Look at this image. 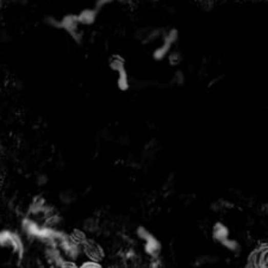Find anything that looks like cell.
I'll return each instance as SVG.
<instances>
[{
  "instance_id": "6da1fadb",
  "label": "cell",
  "mask_w": 268,
  "mask_h": 268,
  "mask_svg": "<svg viewBox=\"0 0 268 268\" xmlns=\"http://www.w3.org/2000/svg\"><path fill=\"white\" fill-rule=\"evenodd\" d=\"M83 254L86 256L87 260L91 261L101 262L105 259V251L101 247V244H99L94 238H87L85 243L83 244Z\"/></svg>"
},
{
  "instance_id": "7a4b0ae2",
  "label": "cell",
  "mask_w": 268,
  "mask_h": 268,
  "mask_svg": "<svg viewBox=\"0 0 268 268\" xmlns=\"http://www.w3.org/2000/svg\"><path fill=\"white\" fill-rule=\"evenodd\" d=\"M79 22L76 14H67L60 20V29H64L69 35L79 31Z\"/></svg>"
},
{
  "instance_id": "3957f363",
  "label": "cell",
  "mask_w": 268,
  "mask_h": 268,
  "mask_svg": "<svg viewBox=\"0 0 268 268\" xmlns=\"http://www.w3.org/2000/svg\"><path fill=\"white\" fill-rule=\"evenodd\" d=\"M97 14L98 10L86 9L83 10L79 14H76V17H78V22L80 25H92L95 22V19H97Z\"/></svg>"
},
{
  "instance_id": "277c9868",
  "label": "cell",
  "mask_w": 268,
  "mask_h": 268,
  "mask_svg": "<svg viewBox=\"0 0 268 268\" xmlns=\"http://www.w3.org/2000/svg\"><path fill=\"white\" fill-rule=\"evenodd\" d=\"M212 237L219 242V243H222L226 238H229V230H228V228L223 223H216L214 228H212Z\"/></svg>"
},
{
  "instance_id": "5b68a950",
  "label": "cell",
  "mask_w": 268,
  "mask_h": 268,
  "mask_svg": "<svg viewBox=\"0 0 268 268\" xmlns=\"http://www.w3.org/2000/svg\"><path fill=\"white\" fill-rule=\"evenodd\" d=\"M68 237H69V240L73 242V243L79 245V247H83V244L85 243L87 238H89L86 235V231H84L81 229H74L71 234L68 235Z\"/></svg>"
},
{
  "instance_id": "8992f818",
  "label": "cell",
  "mask_w": 268,
  "mask_h": 268,
  "mask_svg": "<svg viewBox=\"0 0 268 268\" xmlns=\"http://www.w3.org/2000/svg\"><path fill=\"white\" fill-rule=\"evenodd\" d=\"M171 48H172L171 45H168V43L163 42L162 46L159 47V48H156V49L154 50V53H153L154 60H155V61H162L163 58L171 53Z\"/></svg>"
},
{
  "instance_id": "52a82bcc",
  "label": "cell",
  "mask_w": 268,
  "mask_h": 268,
  "mask_svg": "<svg viewBox=\"0 0 268 268\" xmlns=\"http://www.w3.org/2000/svg\"><path fill=\"white\" fill-rule=\"evenodd\" d=\"M118 73V79H117V86L120 91H128L129 90V78H128V73L126 68H122Z\"/></svg>"
},
{
  "instance_id": "ba28073f",
  "label": "cell",
  "mask_w": 268,
  "mask_h": 268,
  "mask_svg": "<svg viewBox=\"0 0 268 268\" xmlns=\"http://www.w3.org/2000/svg\"><path fill=\"white\" fill-rule=\"evenodd\" d=\"M110 68H111L112 71L118 72L122 68H126V61H124V58L119 56V55H115V56H112L111 60H110Z\"/></svg>"
},
{
  "instance_id": "9c48e42d",
  "label": "cell",
  "mask_w": 268,
  "mask_h": 268,
  "mask_svg": "<svg viewBox=\"0 0 268 268\" xmlns=\"http://www.w3.org/2000/svg\"><path fill=\"white\" fill-rule=\"evenodd\" d=\"M178 36H179V34H178L177 29H172V30L168 31L166 35H163V42L173 46L174 43L178 41Z\"/></svg>"
},
{
  "instance_id": "30bf717a",
  "label": "cell",
  "mask_w": 268,
  "mask_h": 268,
  "mask_svg": "<svg viewBox=\"0 0 268 268\" xmlns=\"http://www.w3.org/2000/svg\"><path fill=\"white\" fill-rule=\"evenodd\" d=\"M168 56V62H170L171 66H178L180 65V62L182 61V57H181V54L179 53V51H172L167 55Z\"/></svg>"
},
{
  "instance_id": "8fae6325",
  "label": "cell",
  "mask_w": 268,
  "mask_h": 268,
  "mask_svg": "<svg viewBox=\"0 0 268 268\" xmlns=\"http://www.w3.org/2000/svg\"><path fill=\"white\" fill-rule=\"evenodd\" d=\"M75 198H76V194L74 191H72V190L65 191L61 196V199L64 203H72V201L75 200Z\"/></svg>"
},
{
  "instance_id": "7c38bea8",
  "label": "cell",
  "mask_w": 268,
  "mask_h": 268,
  "mask_svg": "<svg viewBox=\"0 0 268 268\" xmlns=\"http://www.w3.org/2000/svg\"><path fill=\"white\" fill-rule=\"evenodd\" d=\"M98 228L99 223L95 218H90L85 222V231H92L93 233V231L98 230Z\"/></svg>"
},
{
  "instance_id": "4fadbf2b",
  "label": "cell",
  "mask_w": 268,
  "mask_h": 268,
  "mask_svg": "<svg viewBox=\"0 0 268 268\" xmlns=\"http://www.w3.org/2000/svg\"><path fill=\"white\" fill-rule=\"evenodd\" d=\"M79 268H104V266L101 265V262L86 260V261H84L81 265H79Z\"/></svg>"
},
{
  "instance_id": "5bb4252c",
  "label": "cell",
  "mask_w": 268,
  "mask_h": 268,
  "mask_svg": "<svg viewBox=\"0 0 268 268\" xmlns=\"http://www.w3.org/2000/svg\"><path fill=\"white\" fill-rule=\"evenodd\" d=\"M57 268H79V265L76 263V261H74V260L65 259L64 261L58 265Z\"/></svg>"
},
{
  "instance_id": "9a60e30c",
  "label": "cell",
  "mask_w": 268,
  "mask_h": 268,
  "mask_svg": "<svg viewBox=\"0 0 268 268\" xmlns=\"http://www.w3.org/2000/svg\"><path fill=\"white\" fill-rule=\"evenodd\" d=\"M161 35V31L160 30H154L152 34H149L148 36H147V39H145L143 41V43H149V42H153L154 39H156L159 36Z\"/></svg>"
},
{
  "instance_id": "2e32d148",
  "label": "cell",
  "mask_w": 268,
  "mask_h": 268,
  "mask_svg": "<svg viewBox=\"0 0 268 268\" xmlns=\"http://www.w3.org/2000/svg\"><path fill=\"white\" fill-rule=\"evenodd\" d=\"M46 23L48 25H50V27H53V28L60 29V20L55 19V18H53V17H47L46 18Z\"/></svg>"
},
{
  "instance_id": "e0dca14e",
  "label": "cell",
  "mask_w": 268,
  "mask_h": 268,
  "mask_svg": "<svg viewBox=\"0 0 268 268\" xmlns=\"http://www.w3.org/2000/svg\"><path fill=\"white\" fill-rule=\"evenodd\" d=\"M112 2H115V0H97V3H95V10L99 11L101 7L109 5V4H111Z\"/></svg>"
},
{
  "instance_id": "ac0fdd59",
  "label": "cell",
  "mask_w": 268,
  "mask_h": 268,
  "mask_svg": "<svg viewBox=\"0 0 268 268\" xmlns=\"http://www.w3.org/2000/svg\"><path fill=\"white\" fill-rule=\"evenodd\" d=\"M155 2H157V0H155Z\"/></svg>"
}]
</instances>
